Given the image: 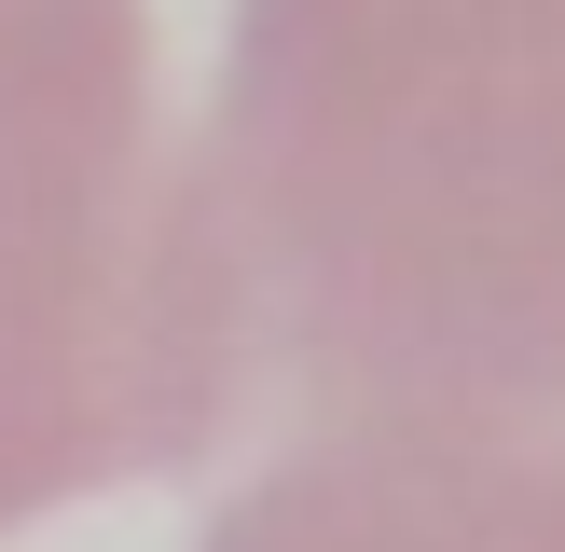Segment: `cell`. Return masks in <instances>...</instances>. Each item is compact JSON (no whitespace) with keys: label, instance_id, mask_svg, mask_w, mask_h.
<instances>
[{"label":"cell","instance_id":"6da1fadb","mask_svg":"<svg viewBox=\"0 0 565 552\" xmlns=\"http://www.w3.org/2000/svg\"><path fill=\"white\" fill-rule=\"evenodd\" d=\"M193 235L221 456L373 373L565 359V0H235Z\"/></svg>","mask_w":565,"mask_h":552},{"label":"cell","instance_id":"7a4b0ae2","mask_svg":"<svg viewBox=\"0 0 565 552\" xmlns=\"http://www.w3.org/2000/svg\"><path fill=\"white\" fill-rule=\"evenodd\" d=\"M193 138L138 0H0V539L221 456Z\"/></svg>","mask_w":565,"mask_h":552},{"label":"cell","instance_id":"3957f363","mask_svg":"<svg viewBox=\"0 0 565 552\" xmlns=\"http://www.w3.org/2000/svg\"><path fill=\"white\" fill-rule=\"evenodd\" d=\"M193 552H565V359L373 373L263 414Z\"/></svg>","mask_w":565,"mask_h":552}]
</instances>
